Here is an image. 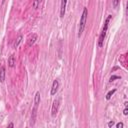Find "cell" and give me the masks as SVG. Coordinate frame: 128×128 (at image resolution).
<instances>
[{"instance_id": "obj_10", "label": "cell", "mask_w": 128, "mask_h": 128, "mask_svg": "<svg viewBox=\"0 0 128 128\" xmlns=\"http://www.w3.org/2000/svg\"><path fill=\"white\" fill-rule=\"evenodd\" d=\"M22 39H23V36L22 35H19L17 38H16V40L14 41V44H13V47L14 48H17L18 46H19V44L21 43V41H22Z\"/></svg>"}, {"instance_id": "obj_2", "label": "cell", "mask_w": 128, "mask_h": 128, "mask_svg": "<svg viewBox=\"0 0 128 128\" xmlns=\"http://www.w3.org/2000/svg\"><path fill=\"white\" fill-rule=\"evenodd\" d=\"M87 16H88V10L86 7L83 8V12L81 14L80 17V22H79V28H78V37L81 36L82 32L85 29V25H86V21H87Z\"/></svg>"}, {"instance_id": "obj_5", "label": "cell", "mask_w": 128, "mask_h": 128, "mask_svg": "<svg viewBox=\"0 0 128 128\" xmlns=\"http://www.w3.org/2000/svg\"><path fill=\"white\" fill-rule=\"evenodd\" d=\"M66 6H67V0H61V5H60V16L61 17H64L65 15Z\"/></svg>"}, {"instance_id": "obj_17", "label": "cell", "mask_w": 128, "mask_h": 128, "mask_svg": "<svg viewBox=\"0 0 128 128\" xmlns=\"http://www.w3.org/2000/svg\"><path fill=\"white\" fill-rule=\"evenodd\" d=\"M114 125V121H110V122H108V127H112Z\"/></svg>"}, {"instance_id": "obj_9", "label": "cell", "mask_w": 128, "mask_h": 128, "mask_svg": "<svg viewBox=\"0 0 128 128\" xmlns=\"http://www.w3.org/2000/svg\"><path fill=\"white\" fill-rule=\"evenodd\" d=\"M40 103V92L37 91L35 94V98H34V107H38Z\"/></svg>"}, {"instance_id": "obj_6", "label": "cell", "mask_w": 128, "mask_h": 128, "mask_svg": "<svg viewBox=\"0 0 128 128\" xmlns=\"http://www.w3.org/2000/svg\"><path fill=\"white\" fill-rule=\"evenodd\" d=\"M36 40H37V34H35V33L31 34V35L28 37V40H27L28 46H32V45L36 42Z\"/></svg>"}, {"instance_id": "obj_19", "label": "cell", "mask_w": 128, "mask_h": 128, "mask_svg": "<svg viewBox=\"0 0 128 128\" xmlns=\"http://www.w3.org/2000/svg\"><path fill=\"white\" fill-rule=\"evenodd\" d=\"M3 1H4V0H3Z\"/></svg>"}, {"instance_id": "obj_1", "label": "cell", "mask_w": 128, "mask_h": 128, "mask_svg": "<svg viewBox=\"0 0 128 128\" xmlns=\"http://www.w3.org/2000/svg\"><path fill=\"white\" fill-rule=\"evenodd\" d=\"M112 18V15H108L106 20H105V23H104V26L102 28V31L99 35V39H98V46L99 47H102L103 46V43H104V39L106 37V34H107V30H108V27H109V22Z\"/></svg>"}, {"instance_id": "obj_15", "label": "cell", "mask_w": 128, "mask_h": 128, "mask_svg": "<svg viewBox=\"0 0 128 128\" xmlns=\"http://www.w3.org/2000/svg\"><path fill=\"white\" fill-rule=\"evenodd\" d=\"M123 126H124V124H123L122 122H119V123L116 124V127H117V128H122Z\"/></svg>"}, {"instance_id": "obj_18", "label": "cell", "mask_w": 128, "mask_h": 128, "mask_svg": "<svg viewBox=\"0 0 128 128\" xmlns=\"http://www.w3.org/2000/svg\"><path fill=\"white\" fill-rule=\"evenodd\" d=\"M8 127H14V124L13 123H9L8 124Z\"/></svg>"}, {"instance_id": "obj_12", "label": "cell", "mask_w": 128, "mask_h": 128, "mask_svg": "<svg viewBox=\"0 0 128 128\" xmlns=\"http://www.w3.org/2000/svg\"><path fill=\"white\" fill-rule=\"evenodd\" d=\"M40 2H41L40 0H34V2H33V5H32V6H33V8H35V9H36V8H38V6H39Z\"/></svg>"}, {"instance_id": "obj_7", "label": "cell", "mask_w": 128, "mask_h": 128, "mask_svg": "<svg viewBox=\"0 0 128 128\" xmlns=\"http://www.w3.org/2000/svg\"><path fill=\"white\" fill-rule=\"evenodd\" d=\"M15 63H16V59H15V56L12 54V55H10L9 58H8V65H9L10 67H14V66H15Z\"/></svg>"}, {"instance_id": "obj_13", "label": "cell", "mask_w": 128, "mask_h": 128, "mask_svg": "<svg viewBox=\"0 0 128 128\" xmlns=\"http://www.w3.org/2000/svg\"><path fill=\"white\" fill-rule=\"evenodd\" d=\"M119 3H120V0H112V5H113L114 8H117Z\"/></svg>"}, {"instance_id": "obj_14", "label": "cell", "mask_w": 128, "mask_h": 128, "mask_svg": "<svg viewBox=\"0 0 128 128\" xmlns=\"http://www.w3.org/2000/svg\"><path fill=\"white\" fill-rule=\"evenodd\" d=\"M115 79H120V77H119V76H115V75H114V76H111V77H110V82L114 81Z\"/></svg>"}, {"instance_id": "obj_16", "label": "cell", "mask_w": 128, "mask_h": 128, "mask_svg": "<svg viewBox=\"0 0 128 128\" xmlns=\"http://www.w3.org/2000/svg\"><path fill=\"white\" fill-rule=\"evenodd\" d=\"M123 114H124V115H127V114H128V110H127V106H126V107L124 108V111H123Z\"/></svg>"}, {"instance_id": "obj_3", "label": "cell", "mask_w": 128, "mask_h": 128, "mask_svg": "<svg viewBox=\"0 0 128 128\" xmlns=\"http://www.w3.org/2000/svg\"><path fill=\"white\" fill-rule=\"evenodd\" d=\"M59 105H60V100L59 99H56L53 101V104H52V107H51V116L52 117H55L57 112H58V109H59Z\"/></svg>"}, {"instance_id": "obj_4", "label": "cell", "mask_w": 128, "mask_h": 128, "mask_svg": "<svg viewBox=\"0 0 128 128\" xmlns=\"http://www.w3.org/2000/svg\"><path fill=\"white\" fill-rule=\"evenodd\" d=\"M58 88H59V80L58 79H55L52 83V87H51V91H50V94L51 95H55L56 92L58 91Z\"/></svg>"}, {"instance_id": "obj_8", "label": "cell", "mask_w": 128, "mask_h": 128, "mask_svg": "<svg viewBox=\"0 0 128 128\" xmlns=\"http://www.w3.org/2000/svg\"><path fill=\"white\" fill-rule=\"evenodd\" d=\"M5 80V66L1 65L0 67V82H4Z\"/></svg>"}, {"instance_id": "obj_11", "label": "cell", "mask_w": 128, "mask_h": 128, "mask_svg": "<svg viewBox=\"0 0 128 128\" xmlns=\"http://www.w3.org/2000/svg\"><path fill=\"white\" fill-rule=\"evenodd\" d=\"M115 92H116V89H112V90H110V91L106 94V99H107V100H109V99L113 96V94H114Z\"/></svg>"}]
</instances>
